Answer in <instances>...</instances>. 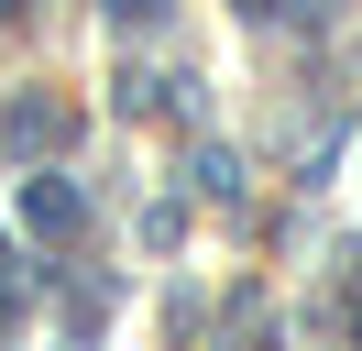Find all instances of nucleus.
Masks as SVG:
<instances>
[{"instance_id":"1","label":"nucleus","mask_w":362,"mask_h":351,"mask_svg":"<svg viewBox=\"0 0 362 351\" xmlns=\"http://www.w3.org/2000/svg\"><path fill=\"white\" fill-rule=\"evenodd\" d=\"M33 231H77V187H33Z\"/></svg>"},{"instance_id":"2","label":"nucleus","mask_w":362,"mask_h":351,"mask_svg":"<svg viewBox=\"0 0 362 351\" xmlns=\"http://www.w3.org/2000/svg\"><path fill=\"white\" fill-rule=\"evenodd\" d=\"M11 143H23V154H45V143H55V110H45V99H23V121H11Z\"/></svg>"}]
</instances>
